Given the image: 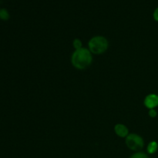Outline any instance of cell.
<instances>
[{"label":"cell","mask_w":158,"mask_h":158,"mask_svg":"<svg viewBox=\"0 0 158 158\" xmlns=\"http://www.w3.org/2000/svg\"><path fill=\"white\" fill-rule=\"evenodd\" d=\"M92 60L91 52L84 48L76 50L73 53L71 59L73 66L78 69H84L88 67L92 62Z\"/></svg>","instance_id":"obj_1"},{"label":"cell","mask_w":158,"mask_h":158,"mask_svg":"<svg viewBox=\"0 0 158 158\" xmlns=\"http://www.w3.org/2000/svg\"><path fill=\"white\" fill-rule=\"evenodd\" d=\"M90 51L93 54H101L108 48V41L103 36H95L89 42Z\"/></svg>","instance_id":"obj_2"},{"label":"cell","mask_w":158,"mask_h":158,"mask_svg":"<svg viewBox=\"0 0 158 158\" xmlns=\"http://www.w3.org/2000/svg\"><path fill=\"white\" fill-rule=\"evenodd\" d=\"M126 144L132 150L138 151L144 147V140L137 134H130L126 137Z\"/></svg>","instance_id":"obj_3"},{"label":"cell","mask_w":158,"mask_h":158,"mask_svg":"<svg viewBox=\"0 0 158 158\" xmlns=\"http://www.w3.org/2000/svg\"><path fill=\"white\" fill-rule=\"evenodd\" d=\"M144 104L147 108L153 109L158 106V96L156 94H150L145 98Z\"/></svg>","instance_id":"obj_4"},{"label":"cell","mask_w":158,"mask_h":158,"mask_svg":"<svg viewBox=\"0 0 158 158\" xmlns=\"http://www.w3.org/2000/svg\"><path fill=\"white\" fill-rule=\"evenodd\" d=\"M115 133L120 137H126L128 136V129L126 126L123 124H117L115 126Z\"/></svg>","instance_id":"obj_5"},{"label":"cell","mask_w":158,"mask_h":158,"mask_svg":"<svg viewBox=\"0 0 158 158\" xmlns=\"http://www.w3.org/2000/svg\"><path fill=\"white\" fill-rule=\"evenodd\" d=\"M157 143L155 141H152L149 144L147 147V151L149 153H154L156 150H157Z\"/></svg>","instance_id":"obj_6"},{"label":"cell","mask_w":158,"mask_h":158,"mask_svg":"<svg viewBox=\"0 0 158 158\" xmlns=\"http://www.w3.org/2000/svg\"><path fill=\"white\" fill-rule=\"evenodd\" d=\"M9 18V15L8 13L7 10L5 9H0V19L3 20H7Z\"/></svg>","instance_id":"obj_7"},{"label":"cell","mask_w":158,"mask_h":158,"mask_svg":"<svg viewBox=\"0 0 158 158\" xmlns=\"http://www.w3.org/2000/svg\"><path fill=\"white\" fill-rule=\"evenodd\" d=\"M130 158H149L147 156V155L145 154L144 153H140V152H138V153H135V154L132 155Z\"/></svg>","instance_id":"obj_8"},{"label":"cell","mask_w":158,"mask_h":158,"mask_svg":"<svg viewBox=\"0 0 158 158\" xmlns=\"http://www.w3.org/2000/svg\"><path fill=\"white\" fill-rule=\"evenodd\" d=\"M73 46L76 50H80L82 48V43L80 39H75L73 41Z\"/></svg>","instance_id":"obj_9"},{"label":"cell","mask_w":158,"mask_h":158,"mask_svg":"<svg viewBox=\"0 0 158 158\" xmlns=\"http://www.w3.org/2000/svg\"><path fill=\"white\" fill-rule=\"evenodd\" d=\"M149 115L151 117H155L156 116V110H153V109H150L149 111Z\"/></svg>","instance_id":"obj_10"},{"label":"cell","mask_w":158,"mask_h":158,"mask_svg":"<svg viewBox=\"0 0 158 158\" xmlns=\"http://www.w3.org/2000/svg\"><path fill=\"white\" fill-rule=\"evenodd\" d=\"M153 17H154V19L156 20V21H158V8L154 11V13H153Z\"/></svg>","instance_id":"obj_11"}]
</instances>
